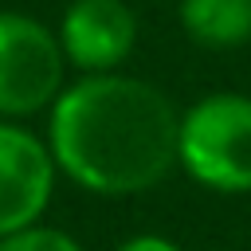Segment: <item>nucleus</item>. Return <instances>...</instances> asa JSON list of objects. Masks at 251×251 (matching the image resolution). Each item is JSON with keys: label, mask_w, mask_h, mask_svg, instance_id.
Wrapping results in <instances>:
<instances>
[{"label": "nucleus", "mask_w": 251, "mask_h": 251, "mask_svg": "<svg viewBox=\"0 0 251 251\" xmlns=\"http://www.w3.org/2000/svg\"><path fill=\"white\" fill-rule=\"evenodd\" d=\"M180 106L149 78L106 71L75 75L43 114L55 169L75 188L122 200L176 173Z\"/></svg>", "instance_id": "f257e3e1"}, {"label": "nucleus", "mask_w": 251, "mask_h": 251, "mask_svg": "<svg viewBox=\"0 0 251 251\" xmlns=\"http://www.w3.org/2000/svg\"><path fill=\"white\" fill-rule=\"evenodd\" d=\"M176 173L220 196H251V94L212 90L180 106Z\"/></svg>", "instance_id": "f03ea898"}, {"label": "nucleus", "mask_w": 251, "mask_h": 251, "mask_svg": "<svg viewBox=\"0 0 251 251\" xmlns=\"http://www.w3.org/2000/svg\"><path fill=\"white\" fill-rule=\"evenodd\" d=\"M67 78L71 67L55 27L27 12L0 8V118L31 122L47 114Z\"/></svg>", "instance_id": "7ed1b4c3"}, {"label": "nucleus", "mask_w": 251, "mask_h": 251, "mask_svg": "<svg viewBox=\"0 0 251 251\" xmlns=\"http://www.w3.org/2000/svg\"><path fill=\"white\" fill-rule=\"evenodd\" d=\"M59 169L47 149V137L27 122L0 118V239L43 224L55 200Z\"/></svg>", "instance_id": "20e7f679"}, {"label": "nucleus", "mask_w": 251, "mask_h": 251, "mask_svg": "<svg viewBox=\"0 0 251 251\" xmlns=\"http://www.w3.org/2000/svg\"><path fill=\"white\" fill-rule=\"evenodd\" d=\"M137 12L126 0H71L55 24L63 59L75 75L122 71L137 47Z\"/></svg>", "instance_id": "39448f33"}, {"label": "nucleus", "mask_w": 251, "mask_h": 251, "mask_svg": "<svg viewBox=\"0 0 251 251\" xmlns=\"http://www.w3.org/2000/svg\"><path fill=\"white\" fill-rule=\"evenodd\" d=\"M176 24L204 51H239L251 43V0H176Z\"/></svg>", "instance_id": "423d86ee"}, {"label": "nucleus", "mask_w": 251, "mask_h": 251, "mask_svg": "<svg viewBox=\"0 0 251 251\" xmlns=\"http://www.w3.org/2000/svg\"><path fill=\"white\" fill-rule=\"evenodd\" d=\"M0 251H86L67 227H51V224H31L24 231H12L0 239Z\"/></svg>", "instance_id": "0eeeda50"}, {"label": "nucleus", "mask_w": 251, "mask_h": 251, "mask_svg": "<svg viewBox=\"0 0 251 251\" xmlns=\"http://www.w3.org/2000/svg\"><path fill=\"white\" fill-rule=\"evenodd\" d=\"M114 251H188V247L161 231H137V235H126Z\"/></svg>", "instance_id": "6e6552de"}, {"label": "nucleus", "mask_w": 251, "mask_h": 251, "mask_svg": "<svg viewBox=\"0 0 251 251\" xmlns=\"http://www.w3.org/2000/svg\"><path fill=\"white\" fill-rule=\"evenodd\" d=\"M247 200H251V196H247ZM247 216H251V204H247Z\"/></svg>", "instance_id": "1a4fd4ad"}]
</instances>
